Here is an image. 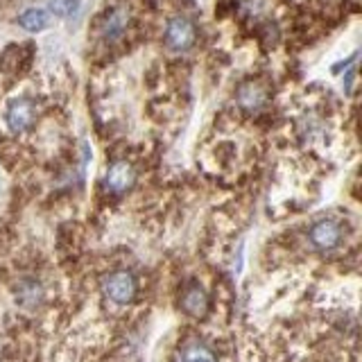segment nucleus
Wrapping results in <instances>:
<instances>
[{"mask_svg": "<svg viewBox=\"0 0 362 362\" xmlns=\"http://www.w3.org/2000/svg\"><path fill=\"white\" fill-rule=\"evenodd\" d=\"M238 105L247 111H260L267 105V88L260 82H245L238 88Z\"/></svg>", "mask_w": 362, "mask_h": 362, "instance_id": "obj_8", "label": "nucleus"}, {"mask_svg": "<svg viewBox=\"0 0 362 362\" xmlns=\"http://www.w3.org/2000/svg\"><path fill=\"white\" fill-rule=\"evenodd\" d=\"M175 362H218V356L209 344L199 342V339H190L177 351Z\"/></svg>", "mask_w": 362, "mask_h": 362, "instance_id": "obj_9", "label": "nucleus"}, {"mask_svg": "<svg viewBox=\"0 0 362 362\" xmlns=\"http://www.w3.org/2000/svg\"><path fill=\"white\" fill-rule=\"evenodd\" d=\"M342 238H344V224L333 218L315 222L308 231V240L317 252H333L342 243Z\"/></svg>", "mask_w": 362, "mask_h": 362, "instance_id": "obj_2", "label": "nucleus"}, {"mask_svg": "<svg viewBox=\"0 0 362 362\" xmlns=\"http://www.w3.org/2000/svg\"><path fill=\"white\" fill-rule=\"evenodd\" d=\"M351 84H354V73H349L346 75V84H344V90L351 95Z\"/></svg>", "mask_w": 362, "mask_h": 362, "instance_id": "obj_13", "label": "nucleus"}, {"mask_svg": "<svg viewBox=\"0 0 362 362\" xmlns=\"http://www.w3.org/2000/svg\"><path fill=\"white\" fill-rule=\"evenodd\" d=\"M181 310H184L192 320H204L211 310V297L209 292L204 290L202 283L190 281L188 286L181 292Z\"/></svg>", "mask_w": 362, "mask_h": 362, "instance_id": "obj_5", "label": "nucleus"}, {"mask_svg": "<svg viewBox=\"0 0 362 362\" xmlns=\"http://www.w3.org/2000/svg\"><path fill=\"white\" fill-rule=\"evenodd\" d=\"M132 18H134V11L127 5H118V7H111L105 16H102L100 23V37L105 39L107 43H116L120 41L124 34H127L129 25H132Z\"/></svg>", "mask_w": 362, "mask_h": 362, "instance_id": "obj_3", "label": "nucleus"}, {"mask_svg": "<svg viewBox=\"0 0 362 362\" xmlns=\"http://www.w3.org/2000/svg\"><path fill=\"white\" fill-rule=\"evenodd\" d=\"M50 11L54 16H59V18H71L77 14V9H79V0H50L48 3Z\"/></svg>", "mask_w": 362, "mask_h": 362, "instance_id": "obj_12", "label": "nucleus"}, {"mask_svg": "<svg viewBox=\"0 0 362 362\" xmlns=\"http://www.w3.org/2000/svg\"><path fill=\"white\" fill-rule=\"evenodd\" d=\"M34 116H37V109H34L32 100L28 98H16L9 102L7 113H5V122L11 134H23L32 127Z\"/></svg>", "mask_w": 362, "mask_h": 362, "instance_id": "obj_6", "label": "nucleus"}, {"mask_svg": "<svg viewBox=\"0 0 362 362\" xmlns=\"http://www.w3.org/2000/svg\"><path fill=\"white\" fill-rule=\"evenodd\" d=\"M48 21H50V16H48V11H45V9L30 7L18 16V25L23 30H28V32H41V30L48 28Z\"/></svg>", "mask_w": 362, "mask_h": 362, "instance_id": "obj_11", "label": "nucleus"}, {"mask_svg": "<svg viewBox=\"0 0 362 362\" xmlns=\"http://www.w3.org/2000/svg\"><path fill=\"white\" fill-rule=\"evenodd\" d=\"M197 39V30L192 25V21L186 16H175L168 21L165 25V43L170 50L175 52H184L188 50Z\"/></svg>", "mask_w": 362, "mask_h": 362, "instance_id": "obj_4", "label": "nucleus"}, {"mask_svg": "<svg viewBox=\"0 0 362 362\" xmlns=\"http://www.w3.org/2000/svg\"><path fill=\"white\" fill-rule=\"evenodd\" d=\"M16 299H18L21 305H25V308H34V305H39L41 299H43L41 283L34 281V279L21 281L18 288H16Z\"/></svg>", "mask_w": 362, "mask_h": 362, "instance_id": "obj_10", "label": "nucleus"}, {"mask_svg": "<svg viewBox=\"0 0 362 362\" xmlns=\"http://www.w3.org/2000/svg\"><path fill=\"white\" fill-rule=\"evenodd\" d=\"M102 294L116 305H129L134 303L139 294V281L129 269H116L102 279Z\"/></svg>", "mask_w": 362, "mask_h": 362, "instance_id": "obj_1", "label": "nucleus"}, {"mask_svg": "<svg viewBox=\"0 0 362 362\" xmlns=\"http://www.w3.org/2000/svg\"><path fill=\"white\" fill-rule=\"evenodd\" d=\"M136 184V170L127 161H116L111 163L107 175H105V188L111 195H122V192L132 190Z\"/></svg>", "mask_w": 362, "mask_h": 362, "instance_id": "obj_7", "label": "nucleus"}]
</instances>
